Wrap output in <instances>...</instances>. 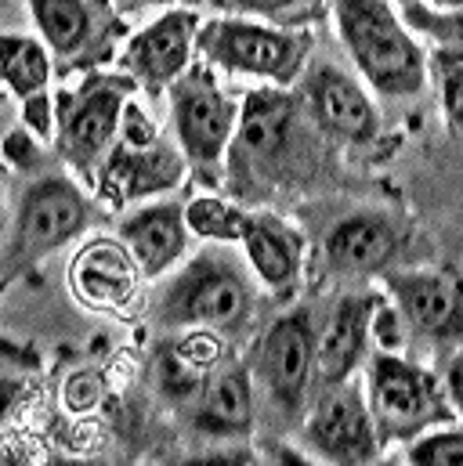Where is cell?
<instances>
[{
  "label": "cell",
  "mask_w": 463,
  "mask_h": 466,
  "mask_svg": "<svg viewBox=\"0 0 463 466\" xmlns=\"http://www.w3.org/2000/svg\"><path fill=\"white\" fill-rule=\"evenodd\" d=\"M334 18L369 87L391 98H413L427 87V58L387 0H337Z\"/></svg>",
  "instance_id": "cell-1"
},
{
  "label": "cell",
  "mask_w": 463,
  "mask_h": 466,
  "mask_svg": "<svg viewBox=\"0 0 463 466\" xmlns=\"http://www.w3.org/2000/svg\"><path fill=\"white\" fill-rule=\"evenodd\" d=\"M87 225H91V203L69 177L47 174L29 181L4 249V282H15L26 268L40 264L44 257L73 242Z\"/></svg>",
  "instance_id": "cell-2"
},
{
  "label": "cell",
  "mask_w": 463,
  "mask_h": 466,
  "mask_svg": "<svg viewBox=\"0 0 463 466\" xmlns=\"http://www.w3.org/2000/svg\"><path fill=\"white\" fill-rule=\"evenodd\" d=\"M365 390L380 441H417L435 423H449L457 416L446 387L431 372L387 350L373 354Z\"/></svg>",
  "instance_id": "cell-3"
},
{
  "label": "cell",
  "mask_w": 463,
  "mask_h": 466,
  "mask_svg": "<svg viewBox=\"0 0 463 466\" xmlns=\"http://www.w3.org/2000/svg\"><path fill=\"white\" fill-rule=\"evenodd\" d=\"M253 315V293L232 257L203 249L159 300V319L170 326H207L218 333H239Z\"/></svg>",
  "instance_id": "cell-4"
},
{
  "label": "cell",
  "mask_w": 463,
  "mask_h": 466,
  "mask_svg": "<svg viewBox=\"0 0 463 466\" xmlns=\"http://www.w3.org/2000/svg\"><path fill=\"white\" fill-rule=\"evenodd\" d=\"M196 47L203 58H211L229 73H246V76H261L279 87H290L304 69L312 36L272 29L246 18H218L200 29Z\"/></svg>",
  "instance_id": "cell-5"
},
{
  "label": "cell",
  "mask_w": 463,
  "mask_h": 466,
  "mask_svg": "<svg viewBox=\"0 0 463 466\" xmlns=\"http://www.w3.org/2000/svg\"><path fill=\"white\" fill-rule=\"evenodd\" d=\"M239 106L229 98L207 66H189L185 76L170 87V116L178 148L185 152L189 167L200 170V177L218 181L232 134L239 130Z\"/></svg>",
  "instance_id": "cell-6"
},
{
  "label": "cell",
  "mask_w": 463,
  "mask_h": 466,
  "mask_svg": "<svg viewBox=\"0 0 463 466\" xmlns=\"http://www.w3.org/2000/svg\"><path fill=\"white\" fill-rule=\"evenodd\" d=\"M134 84V76H87L77 91L58 95V152L73 170L95 174L106 163Z\"/></svg>",
  "instance_id": "cell-7"
},
{
  "label": "cell",
  "mask_w": 463,
  "mask_h": 466,
  "mask_svg": "<svg viewBox=\"0 0 463 466\" xmlns=\"http://www.w3.org/2000/svg\"><path fill=\"white\" fill-rule=\"evenodd\" d=\"M301 159V109L297 98L275 87L250 91L239 113L232 163L253 177H279Z\"/></svg>",
  "instance_id": "cell-8"
},
{
  "label": "cell",
  "mask_w": 463,
  "mask_h": 466,
  "mask_svg": "<svg viewBox=\"0 0 463 466\" xmlns=\"http://www.w3.org/2000/svg\"><path fill=\"white\" fill-rule=\"evenodd\" d=\"M304 445L312 456L330 463H369L380 456L376 420L358 383H337L323 394V401L304 420Z\"/></svg>",
  "instance_id": "cell-9"
},
{
  "label": "cell",
  "mask_w": 463,
  "mask_h": 466,
  "mask_svg": "<svg viewBox=\"0 0 463 466\" xmlns=\"http://www.w3.org/2000/svg\"><path fill=\"white\" fill-rule=\"evenodd\" d=\"M315 319L308 308L275 319L261 340L257 369L286 420H297L304 412V398L315 372Z\"/></svg>",
  "instance_id": "cell-10"
},
{
  "label": "cell",
  "mask_w": 463,
  "mask_h": 466,
  "mask_svg": "<svg viewBox=\"0 0 463 466\" xmlns=\"http://www.w3.org/2000/svg\"><path fill=\"white\" fill-rule=\"evenodd\" d=\"M196 36H200L196 11H167L163 18H156L152 25H145L141 33L130 36V44L123 51V69L149 95H159L185 76V69L192 62Z\"/></svg>",
  "instance_id": "cell-11"
},
{
  "label": "cell",
  "mask_w": 463,
  "mask_h": 466,
  "mask_svg": "<svg viewBox=\"0 0 463 466\" xmlns=\"http://www.w3.org/2000/svg\"><path fill=\"white\" fill-rule=\"evenodd\" d=\"M185 152L170 148L163 141L152 145H130L119 141L109 148L106 163L98 167V192L102 199H109L113 207H127L138 203L145 196H159L181 185L185 177Z\"/></svg>",
  "instance_id": "cell-12"
},
{
  "label": "cell",
  "mask_w": 463,
  "mask_h": 466,
  "mask_svg": "<svg viewBox=\"0 0 463 466\" xmlns=\"http://www.w3.org/2000/svg\"><path fill=\"white\" fill-rule=\"evenodd\" d=\"M44 44L66 62H98L119 33L113 0H29Z\"/></svg>",
  "instance_id": "cell-13"
},
{
  "label": "cell",
  "mask_w": 463,
  "mask_h": 466,
  "mask_svg": "<svg viewBox=\"0 0 463 466\" xmlns=\"http://www.w3.org/2000/svg\"><path fill=\"white\" fill-rule=\"evenodd\" d=\"M398 315L431 340H463V282L446 271H387Z\"/></svg>",
  "instance_id": "cell-14"
},
{
  "label": "cell",
  "mask_w": 463,
  "mask_h": 466,
  "mask_svg": "<svg viewBox=\"0 0 463 466\" xmlns=\"http://www.w3.org/2000/svg\"><path fill=\"white\" fill-rule=\"evenodd\" d=\"M141 264L127 242L91 238L69 260V289L91 311H119L138 297Z\"/></svg>",
  "instance_id": "cell-15"
},
{
  "label": "cell",
  "mask_w": 463,
  "mask_h": 466,
  "mask_svg": "<svg viewBox=\"0 0 463 466\" xmlns=\"http://www.w3.org/2000/svg\"><path fill=\"white\" fill-rule=\"evenodd\" d=\"M304 98H308L312 119L323 130H330L334 137H341V141L365 145L380 130L376 106L369 102V95L347 73H341L337 66L312 69L308 80H304Z\"/></svg>",
  "instance_id": "cell-16"
},
{
  "label": "cell",
  "mask_w": 463,
  "mask_h": 466,
  "mask_svg": "<svg viewBox=\"0 0 463 466\" xmlns=\"http://www.w3.org/2000/svg\"><path fill=\"white\" fill-rule=\"evenodd\" d=\"M376 304L380 300L369 297V293H347L330 311V319H326V326L315 340V372H319L326 390L351 380V372L358 369V361L365 354V337H369Z\"/></svg>",
  "instance_id": "cell-17"
},
{
  "label": "cell",
  "mask_w": 463,
  "mask_h": 466,
  "mask_svg": "<svg viewBox=\"0 0 463 466\" xmlns=\"http://www.w3.org/2000/svg\"><path fill=\"white\" fill-rule=\"evenodd\" d=\"M402 249V232L391 218L362 210L337 221L326 235V264L337 275H376Z\"/></svg>",
  "instance_id": "cell-18"
},
{
  "label": "cell",
  "mask_w": 463,
  "mask_h": 466,
  "mask_svg": "<svg viewBox=\"0 0 463 466\" xmlns=\"http://www.w3.org/2000/svg\"><path fill=\"white\" fill-rule=\"evenodd\" d=\"M189 235L192 228L185 221V207H178V203L141 207L130 218H123V225H119V238L130 246L145 279H159L163 271H170L185 257Z\"/></svg>",
  "instance_id": "cell-19"
},
{
  "label": "cell",
  "mask_w": 463,
  "mask_h": 466,
  "mask_svg": "<svg viewBox=\"0 0 463 466\" xmlns=\"http://www.w3.org/2000/svg\"><path fill=\"white\" fill-rule=\"evenodd\" d=\"M246 260L272 293H290L301 275V235L275 214H246L242 238Z\"/></svg>",
  "instance_id": "cell-20"
},
{
  "label": "cell",
  "mask_w": 463,
  "mask_h": 466,
  "mask_svg": "<svg viewBox=\"0 0 463 466\" xmlns=\"http://www.w3.org/2000/svg\"><path fill=\"white\" fill-rule=\"evenodd\" d=\"M196 431L211 438H246L253 431V383L242 361L221 365L203 383Z\"/></svg>",
  "instance_id": "cell-21"
},
{
  "label": "cell",
  "mask_w": 463,
  "mask_h": 466,
  "mask_svg": "<svg viewBox=\"0 0 463 466\" xmlns=\"http://www.w3.org/2000/svg\"><path fill=\"white\" fill-rule=\"evenodd\" d=\"M0 73H4V87L15 98H33L44 95L51 84V58L47 47L33 36L22 33H4L0 40Z\"/></svg>",
  "instance_id": "cell-22"
},
{
  "label": "cell",
  "mask_w": 463,
  "mask_h": 466,
  "mask_svg": "<svg viewBox=\"0 0 463 466\" xmlns=\"http://www.w3.org/2000/svg\"><path fill=\"white\" fill-rule=\"evenodd\" d=\"M185 221H189L192 235H200V238L235 242V238H242L246 214L239 207L225 203V199H218V196H196L185 207Z\"/></svg>",
  "instance_id": "cell-23"
},
{
  "label": "cell",
  "mask_w": 463,
  "mask_h": 466,
  "mask_svg": "<svg viewBox=\"0 0 463 466\" xmlns=\"http://www.w3.org/2000/svg\"><path fill=\"white\" fill-rule=\"evenodd\" d=\"M438 91H442V109L453 130H463V47L442 44L431 58Z\"/></svg>",
  "instance_id": "cell-24"
},
{
  "label": "cell",
  "mask_w": 463,
  "mask_h": 466,
  "mask_svg": "<svg viewBox=\"0 0 463 466\" xmlns=\"http://www.w3.org/2000/svg\"><path fill=\"white\" fill-rule=\"evenodd\" d=\"M323 0H229L232 11H242V15H257V18H268L283 29H297L304 25L308 18H315Z\"/></svg>",
  "instance_id": "cell-25"
},
{
  "label": "cell",
  "mask_w": 463,
  "mask_h": 466,
  "mask_svg": "<svg viewBox=\"0 0 463 466\" xmlns=\"http://www.w3.org/2000/svg\"><path fill=\"white\" fill-rule=\"evenodd\" d=\"M170 348L178 350L192 369H200L203 376L214 372L221 361H225V340L218 329H207V326H189V333H181Z\"/></svg>",
  "instance_id": "cell-26"
},
{
  "label": "cell",
  "mask_w": 463,
  "mask_h": 466,
  "mask_svg": "<svg viewBox=\"0 0 463 466\" xmlns=\"http://www.w3.org/2000/svg\"><path fill=\"white\" fill-rule=\"evenodd\" d=\"M406 22L449 47H463V7L460 11H427L420 0H406Z\"/></svg>",
  "instance_id": "cell-27"
},
{
  "label": "cell",
  "mask_w": 463,
  "mask_h": 466,
  "mask_svg": "<svg viewBox=\"0 0 463 466\" xmlns=\"http://www.w3.org/2000/svg\"><path fill=\"white\" fill-rule=\"evenodd\" d=\"M409 463H438V466H463V431H438V434H420L409 445Z\"/></svg>",
  "instance_id": "cell-28"
},
{
  "label": "cell",
  "mask_w": 463,
  "mask_h": 466,
  "mask_svg": "<svg viewBox=\"0 0 463 466\" xmlns=\"http://www.w3.org/2000/svg\"><path fill=\"white\" fill-rule=\"evenodd\" d=\"M102 401H106V380H102V372L80 369V372L66 376V383H62V405H66L69 412L87 416V412H95Z\"/></svg>",
  "instance_id": "cell-29"
},
{
  "label": "cell",
  "mask_w": 463,
  "mask_h": 466,
  "mask_svg": "<svg viewBox=\"0 0 463 466\" xmlns=\"http://www.w3.org/2000/svg\"><path fill=\"white\" fill-rule=\"evenodd\" d=\"M22 113H26V127H33V130H36V134H40V137H51V134H55V113H58V109H55V102H51V95H47V91H44V95H33V98H26V102H22Z\"/></svg>",
  "instance_id": "cell-30"
},
{
  "label": "cell",
  "mask_w": 463,
  "mask_h": 466,
  "mask_svg": "<svg viewBox=\"0 0 463 466\" xmlns=\"http://www.w3.org/2000/svg\"><path fill=\"white\" fill-rule=\"evenodd\" d=\"M446 394H449L453 409L463 416V348L453 354V361H449V369H446Z\"/></svg>",
  "instance_id": "cell-31"
},
{
  "label": "cell",
  "mask_w": 463,
  "mask_h": 466,
  "mask_svg": "<svg viewBox=\"0 0 463 466\" xmlns=\"http://www.w3.org/2000/svg\"><path fill=\"white\" fill-rule=\"evenodd\" d=\"M123 11H138V7H152V4H174V0H113Z\"/></svg>",
  "instance_id": "cell-32"
},
{
  "label": "cell",
  "mask_w": 463,
  "mask_h": 466,
  "mask_svg": "<svg viewBox=\"0 0 463 466\" xmlns=\"http://www.w3.org/2000/svg\"><path fill=\"white\" fill-rule=\"evenodd\" d=\"M424 4H431V7H442V11H460L463 0H424Z\"/></svg>",
  "instance_id": "cell-33"
}]
</instances>
